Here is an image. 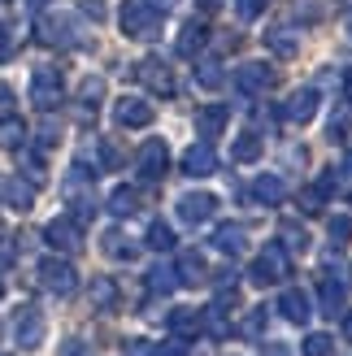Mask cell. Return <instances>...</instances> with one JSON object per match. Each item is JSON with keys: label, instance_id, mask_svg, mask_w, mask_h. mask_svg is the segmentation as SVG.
<instances>
[{"label": "cell", "instance_id": "obj_1", "mask_svg": "<svg viewBox=\"0 0 352 356\" xmlns=\"http://www.w3.org/2000/svg\"><path fill=\"white\" fill-rule=\"evenodd\" d=\"M118 26H122V35H131V40H152V35L161 31V13H152L144 0H127V5L118 9Z\"/></svg>", "mask_w": 352, "mask_h": 356}, {"label": "cell", "instance_id": "obj_2", "mask_svg": "<svg viewBox=\"0 0 352 356\" xmlns=\"http://www.w3.org/2000/svg\"><path fill=\"white\" fill-rule=\"evenodd\" d=\"M291 274V261H287V248L283 243H270L266 252L253 261V282L257 287H270V282H283Z\"/></svg>", "mask_w": 352, "mask_h": 356}, {"label": "cell", "instance_id": "obj_3", "mask_svg": "<svg viewBox=\"0 0 352 356\" xmlns=\"http://www.w3.org/2000/svg\"><path fill=\"white\" fill-rule=\"evenodd\" d=\"M40 282H44V291H52V296H74V291H79V274H74V265L61 261V257L40 261Z\"/></svg>", "mask_w": 352, "mask_h": 356}, {"label": "cell", "instance_id": "obj_4", "mask_svg": "<svg viewBox=\"0 0 352 356\" xmlns=\"http://www.w3.org/2000/svg\"><path fill=\"white\" fill-rule=\"evenodd\" d=\"M44 330H48V326H44V313L35 309V305H22V309L13 313V343H17V348L35 352V348L44 343Z\"/></svg>", "mask_w": 352, "mask_h": 356}, {"label": "cell", "instance_id": "obj_5", "mask_svg": "<svg viewBox=\"0 0 352 356\" xmlns=\"http://www.w3.org/2000/svg\"><path fill=\"white\" fill-rule=\"evenodd\" d=\"M31 100H35V109H44V113H52L61 104V74L52 65H40L31 74Z\"/></svg>", "mask_w": 352, "mask_h": 356}, {"label": "cell", "instance_id": "obj_6", "mask_svg": "<svg viewBox=\"0 0 352 356\" xmlns=\"http://www.w3.org/2000/svg\"><path fill=\"white\" fill-rule=\"evenodd\" d=\"M135 170H139L144 183H157V178L170 170V148L161 144V139H148V144L139 148V156H135Z\"/></svg>", "mask_w": 352, "mask_h": 356}, {"label": "cell", "instance_id": "obj_7", "mask_svg": "<svg viewBox=\"0 0 352 356\" xmlns=\"http://www.w3.org/2000/svg\"><path fill=\"white\" fill-rule=\"evenodd\" d=\"M135 79L148 87L152 96H174V74H170V65L166 61H157V57H144L135 65Z\"/></svg>", "mask_w": 352, "mask_h": 356}, {"label": "cell", "instance_id": "obj_8", "mask_svg": "<svg viewBox=\"0 0 352 356\" xmlns=\"http://www.w3.org/2000/svg\"><path fill=\"white\" fill-rule=\"evenodd\" d=\"M40 40L52 44V48H70V44H79L74 17H65V13H44V17H40Z\"/></svg>", "mask_w": 352, "mask_h": 356}, {"label": "cell", "instance_id": "obj_9", "mask_svg": "<svg viewBox=\"0 0 352 356\" xmlns=\"http://www.w3.org/2000/svg\"><path fill=\"white\" fill-rule=\"evenodd\" d=\"M44 239L57 248V252H79L83 248V226L74 218H57V222L44 226Z\"/></svg>", "mask_w": 352, "mask_h": 356}, {"label": "cell", "instance_id": "obj_10", "mask_svg": "<svg viewBox=\"0 0 352 356\" xmlns=\"http://www.w3.org/2000/svg\"><path fill=\"white\" fill-rule=\"evenodd\" d=\"M113 118H118V127L139 131V127H148V122H152V104L139 100V96H122V100L113 104Z\"/></svg>", "mask_w": 352, "mask_h": 356}, {"label": "cell", "instance_id": "obj_11", "mask_svg": "<svg viewBox=\"0 0 352 356\" xmlns=\"http://www.w3.org/2000/svg\"><path fill=\"white\" fill-rule=\"evenodd\" d=\"M0 204H9L13 213H26L35 204V183H26V178H17V174L0 178Z\"/></svg>", "mask_w": 352, "mask_h": 356}, {"label": "cell", "instance_id": "obj_12", "mask_svg": "<svg viewBox=\"0 0 352 356\" xmlns=\"http://www.w3.org/2000/svg\"><path fill=\"white\" fill-rule=\"evenodd\" d=\"M214 209H218V200H214L209 191H187L183 200H179V218H183L187 226H200V222L214 218Z\"/></svg>", "mask_w": 352, "mask_h": 356}, {"label": "cell", "instance_id": "obj_13", "mask_svg": "<svg viewBox=\"0 0 352 356\" xmlns=\"http://www.w3.org/2000/svg\"><path fill=\"white\" fill-rule=\"evenodd\" d=\"M270 83H274V70H270V65H261V61H248V65H239V70H235V87H239L243 96L266 92Z\"/></svg>", "mask_w": 352, "mask_h": 356}, {"label": "cell", "instance_id": "obj_14", "mask_svg": "<svg viewBox=\"0 0 352 356\" xmlns=\"http://www.w3.org/2000/svg\"><path fill=\"white\" fill-rule=\"evenodd\" d=\"M313 113H318V92H313V87H301V92H291V100L283 104V118L296 122V127H305Z\"/></svg>", "mask_w": 352, "mask_h": 356}, {"label": "cell", "instance_id": "obj_15", "mask_svg": "<svg viewBox=\"0 0 352 356\" xmlns=\"http://www.w3.org/2000/svg\"><path fill=\"white\" fill-rule=\"evenodd\" d=\"M226 118H231V109H226V104H209V109L196 113V135L205 139V144H214V139L226 131Z\"/></svg>", "mask_w": 352, "mask_h": 356}, {"label": "cell", "instance_id": "obj_16", "mask_svg": "<svg viewBox=\"0 0 352 356\" xmlns=\"http://www.w3.org/2000/svg\"><path fill=\"white\" fill-rule=\"evenodd\" d=\"M214 170H218V156H214V148H209V144H191V148L183 152V174L209 178Z\"/></svg>", "mask_w": 352, "mask_h": 356}, {"label": "cell", "instance_id": "obj_17", "mask_svg": "<svg viewBox=\"0 0 352 356\" xmlns=\"http://www.w3.org/2000/svg\"><path fill=\"white\" fill-rule=\"evenodd\" d=\"M278 309H283V317L287 322H296V326H305L309 317H313V300L305 296V291H283V300H278Z\"/></svg>", "mask_w": 352, "mask_h": 356}, {"label": "cell", "instance_id": "obj_18", "mask_svg": "<svg viewBox=\"0 0 352 356\" xmlns=\"http://www.w3.org/2000/svg\"><path fill=\"white\" fill-rule=\"evenodd\" d=\"M266 48L278 52V57H296L301 52V35L291 26H266Z\"/></svg>", "mask_w": 352, "mask_h": 356}, {"label": "cell", "instance_id": "obj_19", "mask_svg": "<svg viewBox=\"0 0 352 356\" xmlns=\"http://www.w3.org/2000/svg\"><path fill=\"white\" fill-rule=\"evenodd\" d=\"M214 248H218V252H231V257H239L243 248H248V235H243V226L226 222V226H218V230H214Z\"/></svg>", "mask_w": 352, "mask_h": 356}, {"label": "cell", "instance_id": "obj_20", "mask_svg": "<svg viewBox=\"0 0 352 356\" xmlns=\"http://www.w3.org/2000/svg\"><path fill=\"white\" fill-rule=\"evenodd\" d=\"M253 195L261 204H283L287 200V187H283V178L278 174H261L257 183H253Z\"/></svg>", "mask_w": 352, "mask_h": 356}, {"label": "cell", "instance_id": "obj_21", "mask_svg": "<svg viewBox=\"0 0 352 356\" xmlns=\"http://www.w3.org/2000/svg\"><path fill=\"white\" fill-rule=\"evenodd\" d=\"M170 330H174V339H191V334H200V313L196 309H174L170 313Z\"/></svg>", "mask_w": 352, "mask_h": 356}, {"label": "cell", "instance_id": "obj_22", "mask_svg": "<svg viewBox=\"0 0 352 356\" xmlns=\"http://www.w3.org/2000/svg\"><path fill=\"white\" fill-rule=\"evenodd\" d=\"M344 291H348L344 282H335V278L326 274V278H322V287H318V296H322V313L339 317V313H344Z\"/></svg>", "mask_w": 352, "mask_h": 356}, {"label": "cell", "instance_id": "obj_23", "mask_svg": "<svg viewBox=\"0 0 352 356\" xmlns=\"http://www.w3.org/2000/svg\"><path fill=\"white\" fill-rule=\"evenodd\" d=\"M205 44H209V26L205 22H187L183 35H179V52H183V57H196Z\"/></svg>", "mask_w": 352, "mask_h": 356}, {"label": "cell", "instance_id": "obj_24", "mask_svg": "<svg viewBox=\"0 0 352 356\" xmlns=\"http://www.w3.org/2000/svg\"><path fill=\"white\" fill-rule=\"evenodd\" d=\"M174 274H179V282H205V257L196 252V248H191V252H183L179 257V270H174Z\"/></svg>", "mask_w": 352, "mask_h": 356}, {"label": "cell", "instance_id": "obj_25", "mask_svg": "<svg viewBox=\"0 0 352 356\" xmlns=\"http://www.w3.org/2000/svg\"><path fill=\"white\" fill-rule=\"evenodd\" d=\"M261 148H266V144H261V135H239L235 139V144H231V161H239V165H248V161H257V156H261Z\"/></svg>", "mask_w": 352, "mask_h": 356}, {"label": "cell", "instance_id": "obj_26", "mask_svg": "<svg viewBox=\"0 0 352 356\" xmlns=\"http://www.w3.org/2000/svg\"><path fill=\"white\" fill-rule=\"evenodd\" d=\"M92 305L104 309V313L118 309V282L113 278H92Z\"/></svg>", "mask_w": 352, "mask_h": 356}, {"label": "cell", "instance_id": "obj_27", "mask_svg": "<svg viewBox=\"0 0 352 356\" xmlns=\"http://www.w3.org/2000/svg\"><path fill=\"white\" fill-rule=\"evenodd\" d=\"M174 287H179V274H174L170 265H152L148 270V291L152 296H170Z\"/></svg>", "mask_w": 352, "mask_h": 356}, {"label": "cell", "instance_id": "obj_28", "mask_svg": "<svg viewBox=\"0 0 352 356\" xmlns=\"http://www.w3.org/2000/svg\"><path fill=\"white\" fill-rule=\"evenodd\" d=\"M278 235H283V248H287V252H305V248H309V230H305L301 222H283V230H278Z\"/></svg>", "mask_w": 352, "mask_h": 356}, {"label": "cell", "instance_id": "obj_29", "mask_svg": "<svg viewBox=\"0 0 352 356\" xmlns=\"http://www.w3.org/2000/svg\"><path fill=\"white\" fill-rule=\"evenodd\" d=\"M135 204H139V195H135L131 187H118V191L109 195V213H113V218H131Z\"/></svg>", "mask_w": 352, "mask_h": 356}, {"label": "cell", "instance_id": "obj_30", "mask_svg": "<svg viewBox=\"0 0 352 356\" xmlns=\"http://www.w3.org/2000/svg\"><path fill=\"white\" fill-rule=\"evenodd\" d=\"M22 139H26L22 118H5V122H0V144H5V148H22Z\"/></svg>", "mask_w": 352, "mask_h": 356}, {"label": "cell", "instance_id": "obj_31", "mask_svg": "<svg viewBox=\"0 0 352 356\" xmlns=\"http://www.w3.org/2000/svg\"><path fill=\"white\" fill-rule=\"evenodd\" d=\"M196 83H200V87H222V65H218L214 57L196 61Z\"/></svg>", "mask_w": 352, "mask_h": 356}, {"label": "cell", "instance_id": "obj_32", "mask_svg": "<svg viewBox=\"0 0 352 356\" xmlns=\"http://www.w3.org/2000/svg\"><path fill=\"white\" fill-rule=\"evenodd\" d=\"M79 100H83V109H92V113H96V104L104 100V83H100V79H83Z\"/></svg>", "mask_w": 352, "mask_h": 356}, {"label": "cell", "instance_id": "obj_33", "mask_svg": "<svg viewBox=\"0 0 352 356\" xmlns=\"http://www.w3.org/2000/svg\"><path fill=\"white\" fill-rule=\"evenodd\" d=\"M148 248H157V252H170V248H174V230H170L166 222H152V226H148Z\"/></svg>", "mask_w": 352, "mask_h": 356}, {"label": "cell", "instance_id": "obj_34", "mask_svg": "<svg viewBox=\"0 0 352 356\" xmlns=\"http://www.w3.org/2000/svg\"><path fill=\"white\" fill-rule=\"evenodd\" d=\"M305 356H335V339L322 330H313L309 339H305Z\"/></svg>", "mask_w": 352, "mask_h": 356}, {"label": "cell", "instance_id": "obj_35", "mask_svg": "<svg viewBox=\"0 0 352 356\" xmlns=\"http://www.w3.org/2000/svg\"><path fill=\"white\" fill-rule=\"evenodd\" d=\"M104 252L118 257V261H131V257H135V243H127L118 230H109V235H104Z\"/></svg>", "mask_w": 352, "mask_h": 356}, {"label": "cell", "instance_id": "obj_36", "mask_svg": "<svg viewBox=\"0 0 352 356\" xmlns=\"http://www.w3.org/2000/svg\"><path fill=\"white\" fill-rule=\"evenodd\" d=\"M96 152H100V170H122V148L113 144V139H100Z\"/></svg>", "mask_w": 352, "mask_h": 356}, {"label": "cell", "instance_id": "obj_37", "mask_svg": "<svg viewBox=\"0 0 352 356\" xmlns=\"http://www.w3.org/2000/svg\"><path fill=\"white\" fill-rule=\"evenodd\" d=\"M266 322H270V317H266V309H253L248 317H243V334H248V339H261V330H266Z\"/></svg>", "mask_w": 352, "mask_h": 356}, {"label": "cell", "instance_id": "obj_38", "mask_svg": "<svg viewBox=\"0 0 352 356\" xmlns=\"http://www.w3.org/2000/svg\"><path fill=\"white\" fill-rule=\"evenodd\" d=\"M330 239H335V243H348V239H352V218H344V213H339V218H330Z\"/></svg>", "mask_w": 352, "mask_h": 356}, {"label": "cell", "instance_id": "obj_39", "mask_svg": "<svg viewBox=\"0 0 352 356\" xmlns=\"http://www.w3.org/2000/svg\"><path fill=\"white\" fill-rule=\"evenodd\" d=\"M266 5H270V0H235V13H239V17H257Z\"/></svg>", "mask_w": 352, "mask_h": 356}, {"label": "cell", "instance_id": "obj_40", "mask_svg": "<svg viewBox=\"0 0 352 356\" xmlns=\"http://www.w3.org/2000/svg\"><path fill=\"white\" fill-rule=\"evenodd\" d=\"M79 9L92 17V22H104V0H79Z\"/></svg>", "mask_w": 352, "mask_h": 356}, {"label": "cell", "instance_id": "obj_41", "mask_svg": "<svg viewBox=\"0 0 352 356\" xmlns=\"http://www.w3.org/2000/svg\"><path fill=\"white\" fill-rule=\"evenodd\" d=\"M152 356H187V348H183V339H170L166 348H157Z\"/></svg>", "mask_w": 352, "mask_h": 356}, {"label": "cell", "instance_id": "obj_42", "mask_svg": "<svg viewBox=\"0 0 352 356\" xmlns=\"http://www.w3.org/2000/svg\"><path fill=\"white\" fill-rule=\"evenodd\" d=\"M61 356H87V348L79 339H70V343H61Z\"/></svg>", "mask_w": 352, "mask_h": 356}, {"label": "cell", "instance_id": "obj_43", "mask_svg": "<svg viewBox=\"0 0 352 356\" xmlns=\"http://www.w3.org/2000/svg\"><path fill=\"white\" fill-rule=\"evenodd\" d=\"M0 109H13V87L0 83Z\"/></svg>", "mask_w": 352, "mask_h": 356}, {"label": "cell", "instance_id": "obj_44", "mask_svg": "<svg viewBox=\"0 0 352 356\" xmlns=\"http://www.w3.org/2000/svg\"><path fill=\"white\" fill-rule=\"evenodd\" d=\"M144 5H148V9H152V13H166V9H170V5H174V0H144Z\"/></svg>", "mask_w": 352, "mask_h": 356}, {"label": "cell", "instance_id": "obj_45", "mask_svg": "<svg viewBox=\"0 0 352 356\" xmlns=\"http://www.w3.org/2000/svg\"><path fill=\"white\" fill-rule=\"evenodd\" d=\"M261 356H291L283 343H266V352H261Z\"/></svg>", "mask_w": 352, "mask_h": 356}, {"label": "cell", "instance_id": "obj_46", "mask_svg": "<svg viewBox=\"0 0 352 356\" xmlns=\"http://www.w3.org/2000/svg\"><path fill=\"white\" fill-rule=\"evenodd\" d=\"M5 61H9V35L0 31V65H5Z\"/></svg>", "mask_w": 352, "mask_h": 356}, {"label": "cell", "instance_id": "obj_47", "mask_svg": "<svg viewBox=\"0 0 352 356\" xmlns=\"http://www.w3.org/2000/svg\"><path fill=\"white\" fill-rule=\"evenodd\" d=\"M222 5H226V0H200V9H205V13H218Z\"/></svg>", "mask_w": 352, "mask_h": 356}, {"label": "cell", "instance_id": "obj_48", "mask_svg": "<svg viewBox=\"0 0 352 356\" xmlns=\"http://www.w3.org/2000/svg\"><path fill=\"white\" fill-rule=\"evenodd\" d=\"M9 257H13V252H9V248H5V243H0V265H9Z\"/></svg>", "mask_w": 352, "mask_h": 356}, {"label": "cell", "instance_id": "obj_49", "mask_svg": "<svg viewBox=\"0 0 352 356\" xmlns=\"http://www.w3.org/2000/svg\"><path fill=\"white\" fill-rule=\"evenodd\" d=\"M344 334H348V339H352V313L344 317Z\"/></svg>", "mask_w": 352, "mask_h": 356}, {"label": "cell", "instance_id": "obj_50", "mask_svg": "<svg viewBox=\"0 0 352 356\" xmlns=\"http://www.w3.org/2000/svg\"><path fill=\"white\" fill-rule=\"evenodd\" d=\"M344 87H348V100H352V70H348V74H344Z\"/></svg>", "mask_w": 352, "mask_h": 356}, {"label": "cell", "instance_id": "obj_51", "mask_svg": "<svg viewBox=\"0 0 352 356\" xmlns=\"http://www.w3.org/2000/svg\"><path fill=\"white\" fill-rule=\"evenodd\" d=\"M48 5V0H31V9H44Z\"/></svg>", "mask_w": 352, "mask_h": 356}, {"label": "cell", "instance_id": "obj_52", "mask_svg": "<svg viewBox=\"0 0 352 356\" xmlns=\"http://www.w3.org/2000/svg\"><path fill=\"white\" fill-rule=\"evenodd\" d=\"M344 26H348V35H352V13H348V22H344Z\"/></svg>", "mask_w": 352, "mask_h": 356}, {"label": "cell", "instance_id": "obj_53", "mask_svg": "<svg viewBox=\"0 0 352 356\" xmlns=\"http://www.w3.org/2000/svg\"><path fill=\"white\" fill-rule=\"evenodd\" d=\"M0 296H5V282H0Z\"/></svg>", "mask_w": 352, "mask_h": 356}]
</instances>
